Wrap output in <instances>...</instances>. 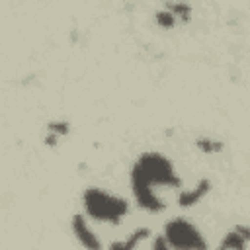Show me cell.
<instances>
[{"label": "cell", "mask_w": 250, "mask_h": 250, "mask_svg": "<svg viewBox=\"0 0 250 250\" xmlns=\"http://www.w3.org/2000/svg\"><path fill=\"white\" fill-rule=\"evenodd\" d=\"M180 188L182 180L174 170V164L156 150L143 152L131 168V191L139 207L148 213H160L166 209L164 201L152 191V186Z\"/></svg>", "instance_id": "cell-1"}, {"label": "cell", "mask_w": 250, "mask_h": 250, "mask_svg": "<svg viewBox=\"0 0 250 250\" xmlns=\"http://www.w3.org/2000/svg\"><path fill=\"white\" fill-rule=\"evenodd\" d=\"M82 205L86 215L100 223L119 225L121 219L129 213V203L125 197L107 193L100 188H86L82 193Z\"/></svg>", "instance_id": "cell-2"}, {"label": "cell", "mask_w": 250, "mask_h": 250, "mask_svg": "<svg viewBox=\"0 0 250 250\" xmlns=\"http://www.w3.org/2000/svg\"><path fill=\"white\" fill-rule=\"evenodd\" d=\"M164 238L168 240L170 248L178 250H205L207 242L199 229L184 217H176L164 225Z\"/></svg>", "instance_id": "cell-3"}, {"label": "cell", "mask_w": 250, "mask_h": 250, "mask_svg": "<svg viewBox=\"0 0 250 250\" xmlns=\"http://www.w3.org/2000/svg\"><path fill=\"white\" fill-rule=\"evenodd\" d=\"M70 227H72V232H74L76 240H78L84 248H90V250H100V248H102V242L98 240V236L94 234V230L88 227L86 217H84L82 213L72 215Z\"/></svg>", "instance_id": "cell-4"}, {"label": "cell", "mask_w": 250, "mask_h": 250, "mask_svg": "<svg viewBox=\"0 0 250 250\" xmlns=\"http://www.w3.org/2000/svg\"><path fill=\"white\" fill-rule=\"evenodd\" d=\"M250 240V229L246 225H236L230 232L221 242V248H236V250H246Z\"/></svg>", "instance_id": "cell-5"}, {"label": "cell", "mask_w": 250, "mask_h": 250, "mask_svg": "<svg viewBox=\"0 0 250 250\" xmlns=\"http://www.w3.org/2000/svg\"><path fill=\"white\" fill-rule=\"evenodd\" d=\"M211 189V182L209 180H199V184L189 189V191H180L178 195V205L180 207H193L199 203V199Z\"/></svg>", "instance_id": "cell-6"}, {"label": "cell", "mask_w": 250, "mask_h": 250, "mask_svg": "<svg viewBox=\"0 0 250 250\" xmlns=\"http://www.w3.org/2000/svg\"><path fill=\"white\" fill-rule=\"evenodd\" d=\"M150 234V229H146V227H143V229H137L127 240H121V242H113L111 244V248L113 250H133L143 238H146Z\"/></svg>", "instance_id": "cell-7"}, {"label": "cell", "mask_w": 250, "mask_h": 250, "mask_svg": "<svg viewBox=\"0 0 250 250\" xmlns=\"http://www.w3.org/2000/svg\"><path fill=\"white\" fill-rule=\"evenodd\" d=\"M195 146H197L201 152H205V154H215V152H221V150L225 148V145H223L221 141L209 139V137H199V139L195 141Z\"/></svg>", "instance_id": "cell-8"}, {"label": "cell", "mask_w": 250, "mask_h": 250, "mask_svg": "<svg viewBox=\"0 0 250 250\" xmlns=\"http://www.w3.org/2000/svg\"><path fill=\"white\" fill-rule=\"evenodd\" d=\"M166 10H170L174 14V18L176 20L180 18L182 21H189V18H191V6L186 2H168Z\"/></svg>", "instance_id": "cell-9"}, {"label": "cell", "mask_w": 250, "mask_h": 250, "mask_svg": "<svg viewBox=\"0 0 250 250\" xmlns=\"http://www.w3.org/2000/svg\"><path fill=\"white\" fill-rule=\"evenodd\" d=\"M176 18H174V14L170 12V10H160V12H156L154 14V23L158 25V27H162V29H172L174 25H176Z\"/></svg>", "instance_id": "cell-10"}, {"label": "cell", "mask_w": 250, "mask_h": 250, "mask_svg": "<svg viewBox=\"0 0 250 250\" xmlns=\"http://www.w3.org/2000/svg\"><path fill=\"white\" fill-rule=\"evenodd\" d=\"M47 129L59 137H64L70 133V123L68 121H49L47 123Z\"/></svg>", "instance_id": "cell-11"}, {"label": "cell", "mask_w": 250, "mask_h": 250, "mask_svg": "<svg viewBox=\"0 0 250 250\" xmlns=\"http://www.w3.org/2000/svg\"><path fill=\"white\" fill-rule=\"evenodd\" d=\"M152 246H154L156 250H168V248H170V244H168V240L164 238V234L156 236V240L152 242Z\"/></svg>", "instance_id": "cell-12"}, {"label": "cell", "mask_w": 250, "mask_h": 250, "mask_svg": "<svg viewBox=\"0 0 250 250\" xmlns=\"http://www.w3.org/2000/svg\"><path fill=\"white\" fill-rule=\"evenodd\" d=\"M57 143H59V135H55V133L49 131V135L45 137V145L47 146H57Z\"/></svg>", "instance_id": "cell-13"}]
</instances>
